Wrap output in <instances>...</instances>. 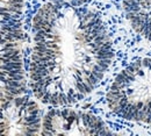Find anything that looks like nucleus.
Instances as JSON below:
<instances>
[{"label": "nucleus", "mask_w": 151, "mask_h": 136, "mask_svg": "<svg viewBox=\"0 0 151 136\" xmlns=\"http://www.w3.org/2000/svg\"><path fill=\"white\" fill-rule=\"evenodd\" d=\"M29 78L43 104L64 107L88 96L113 60V47L99 15L84 7L48 2L33 19Z\"/></svg>", "instance_id": "f257e3e1"}, {"label": "nucleus", "mask_w": 151, "mask_h": 136, "mask_svg": "<svg viewBox=\"0 0 151 136\" xmlns=\"http://www.w3.org/2000/svg\"><path fill=\"white\" fill-rule=\"evenodd\" d=\"M106 100L115 115L151 128V58L136 60L123 69L112 83Z\"/></svg>", "instance_id": "f03ea898"}, {"label": "nucleus", "mask_w": 151, "mask_h": 136, "mask_svg": "<svg viewBox=\"0 0 151 136\" xmlns=\"http://www.w3.org/2000/svg\"><path fill=\"white\" fill-rule=\"evenodd\" d=\"M42 135H107L111 130L106 123L91 113L71 108H54L43 117Z\"/></svg>", "instance_id": "7ed1b4c3"}, {"label": "nucleus", "mask_w": 151, "mask_h": 136, "mask_svg": "<svg viewBox=\"0 0 151 136\" xmlns=\"http://www.w3.org/2000/svg\"><path fill=\"white\" fill-rule=\"evenodd\" d=\"M42 128L40 109L29 97H17L1 106V134L5 136L36 135Z\"/></svg>", "instance_id": "20e7f679"}, {"label": "nucleus", "mask_w": 151, "mask_h": 136, "mask_svg": "<svg viewBox=\"0 0 151 136\" xmlns=\"http://www.w3.org/2000/svg\"><path fill=\"white\" fill-rule=\"evenodd\" d=\"M26 90L20 43L1 42V106L22 96Z\"/></svg>", "instance_id": "39448f33"}, {"label": "nucleus", "mask_w": 151, "mask_h": 136, "mask_svg": "<svg viewBox=\"0 0 151 136\" xmlns=\"http://www.w3.org/2000/svg\"><path fill=\"white\" fill-rule=\"evenodd\" d=\"M123 8L132 29L151 43V0H123Z\"/></svg>", "instance_id": "423d86ee"}, {"label": "nucleus", "mask_w": 151, "mask_h": 136, "mask_svg": "<svg viewBox=\"0 0 151 136\" xmlns=\"http://www.w3.org/2000/svg\"><path fill=\"white\" fill-rule=\"evenodd\" d=\"M52 4L56 5H65V6H72V7H81L87 0H49Z\"/></svg>", "instance_id": "0eeeda50"}]
</instances>
